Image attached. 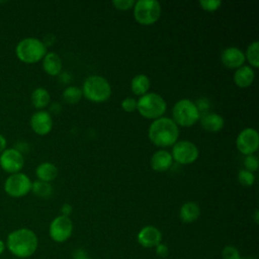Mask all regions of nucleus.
I'll return each mask as SVG.
<instances>
[{"label": "nucleus", "instance_id": "4c0bfd02", "mask_svg": "<svg viewBox=\"0 0 259 259\" xmlns=\"http://www.w3.org/2000/svg\"><path fill=\"white\" fill-rule=\"evenodd\" d=\"M5 149H7V140H6V138L2 134H0V154Z\"/></svg>", "mask_w": 259, "mask_h": 259}, {"label": "nucleus", "instance_id": "7c9ffc66", "mask_svg": "<svg viewBox=\"0 0 259 259\" xmlns=\"http://www.w3.org/2000/svg\"><path fill=\"white\" fill-rule=\"evenodd\" d=\"M111 3L117 10L125 11V10L132 9L136 1L135 0H113Z\"/></svg>", "mask_w": 259, "mask_h": 259}, {"label": "nucleus", "instance_id": "58836bf2", "mask_svg": "<svg viewBox=\"0 0 259 259\" xmlns=\"http://www.w3.org/2000/svg\"><path fill=\"white\" fill-rule=\"evenodd\" d=\"M6 249V244L4 243V241L2 239H0V255H2L4 253Z\"/></svg>", "mask_w": 259, "mask_h": 259}, {"label": "nucleus", "instance_id": "20e7f679", "mask_svg": "<svg viewBox=\"0 0 259 259\" xmlns=\"http://www.w3.org/2000/svg\"><path fill=\"white\" fill-rule=\"evenodd\" d=\"M83 96L95 103L105 102L109 99L111 95V86L107 79L99 75H90L88 76L82 86Z\"/></svg>", "mask_w": 259, "mask_h": 259}, {"label": "nucleus", "instance_id": "9d476101", "mask_svg": "<svg viewBox=\"0 0 259 259\" xmlns=\"http://www.w3.org/2000/svg\"><path fill=\"white\" fill-rule=\"evenodd\" d=\"M236 147L244 156L254 155L259 148L258 132L254 127L243 128L236 139Z\"/></svg>", "mask_w": 259, "mask_h": 259}, {"label": "nucleus", "instance_id": "4be33fe9", "mask_svg": "<svg viewBox=\"0 0 259 259\" xmlns=\"http://www.w3.org/2000/svg\"><path fill=\"white\" fill-rule=\"evenodd\" d=\"M30 101L36 109L42 110L45 107H47L50 104L51 94L46 88L37 87L33 89V91L31 92Z\"/></svg>", "mask_w": 259, "mask_h": 259}, {"label": "nucleus", "instance_id": "7ed1b4c3", "mask_svg": "<svg viewBox=\"0 0 259 259\" xmlns=\"http://www.w3.org/2000/svg\"><path fill=\"white\" fill-rule=\"evenodd\" d=\"M47 47L41 39L27 36L20 39L15 47V55L25 64H34L42 60L47 54Z\"/></svg>", "mask_w": 259, "mask_h": 259}, {"label": "nucleus", "instance_id": "f8f14e48", "mask_svg": "<svg viewBox=\"0 0 259 259\" xmlns=\"http://www.w3.org/2000/svg\"><path fill=\"white\" fill-rule=\"evenodd\" d=\"M23 166L24 155L15 148H7L0 154V167L9 175L21 172Z\"/></svg>", "mask_w": 259, "mask_h": 259}, {"label": "nucleus", "instance_id": "0eeeda50", "mask_svg": "<svg viewBox=\"0 0 259 259\" xmlns=\"http://www.w3.org/2000/svg\"><path fill=\"white\" fill-rule=\"evenodd\" d=\"M134 17L142 25H152L158 21L162 7L157 0H138L134 7Z\"/></svg>", "mask_w": 259, "mask_h": 259}, {"label": "nucleus", "instance_id": "bb28decb", "mask_svg": "<svg viewBox=\"0 0 259 259\" xmlns=\"http://www.w3.org/2000/svg\"><path fill=\"white\" fill-rule=\"evenodd\" d=\"M238 181L243 186H247V187L252 186L255 182V175L254 173L246 169H241L238 172Z\"/></svg>", "mask_w": 259, "mask_h": 259}, {"label": "nucleus", "instance_id": "72a5a7b5", "mask_svg": "<svg viewBox=\"0 0 259 259\" xmlns=\"http://www.w3.org/2000/svg\"><path fill=\"white\" fill-rule=\"evenodd\" d=\"M73 210V207L70 203H64L61 207V214L65 217H69Z\"/></svg>", "mask_w": 259, "mask_h": 259}, {"label": "nucleus", "instance_id": "c9c22d12", "mask_svg": "<svg viewBox=\"0 0 259 259\" xmlns=\"http://www.w3.org/2000/svg\"><path fill=\"white\" fill-rule=\"evenodd\" d=\"M60 77V81H62V83H68L71 80V75L68 72H61L59 74Z\"/></svg>", "mask_w": 259, "mask_h": 259}, {"label": "nucleus", "instance_id": "f3484780", "mask_svg": "<svg viewBox=\"0 0 259 259\" xmlns=\"http://www.w3.org/2000/svg\"><path fill=\"white\" fill-rule=\"evenodd\" d=\"M201 127L208 133L221 132L225 126L224 117L217 112H206L199 118Z\"/></svg>", "mask_w": 259, "mask_h": 259}, {"label": "nucleus", "instance_id": "a878e982", "mask_svg": "<svg viewBox=\"0 0 259 259\" xmlns=\"http://www.w3.org/2000/svg\"><path fill=\"white\" fill-rule=\"evenodd\" d=\"M245 58L249 62L250 67L258 68L259 67V42L258 40L252 41L246 50Z\"/></svg>", "mask_w": 259, "mask_h": 259}, {"label": "nucleus", "instance_id": "412c9836", "mask_svg": "<svg viewBox=\"0 0 259 259\" xmlns=\"http://www.w3.org/2000/svg\"><path fill=\"white\" fill-rule=\"evenodd\" d=\"M200 214V207L194 201H187L183 203L179 210V217L183 223L190 224L195 222Z\"/></svg>", "mask_w": 259, "mask_h": 259}, {"label": "nucleus", "instance_id": "f257e3e1", "mask_svg": "<svg viewBox=\"0 0 259 259\" xmlns=\"http://www.w3.org/2000/svg\"><path fill=\"white\" fill-rule=\"evenodd\" d=\"M6 248L17 258H28L33 255L38 246L36 234L28 228H19L8 234Z\"/></svg>", "mask_w": 259, "mask_h": 259}, {"label": "nucleus", "instance_id": "6e6552de", "mask_svg": "<svg viewBox=\"0 0 259 259\" xmlns=\"http://www.w3.org/2000/svg\"><path fill=\"white\" fill-rule=\"evenodd\" d=\"M32 181L22 172L10 174L4 181V191L7 195L19 198L27 195L31 190Z\"/></svg>", "mask_w": 259, "mask_h": 259}, {"label": "nucleus", "instance_id": "aec40b11", "mask_svg": "<svg viewBox=\"0 0 259 259\" xmlns=\"http://www.w3.org/2000/svg\"><path fill=\"white\" fill-rule=\"evenodd\" d=\"M58 167L52 162H41L35 168V176L37 180L51 183L58 176Z\"/></svg>", "mask_w": 259, "mask_h": 259}, {"label": "nucleus", "instance_id": "393cba45", "mask_svg": "<svg viewBox=\"0 0 259 259\" xmlns=\"http://www.w3.org/2000/svg\"><path fill=\"white\" fill-rule=\"evenodd\" d=\"M62 97L64 101L68 104H76L78 103L81 98L83 97L82 89L78 86H68L67 88L64 89L62 93Z\"/></svg>", "mask_w": 259, "mask_h": 259}, {"label": "nucleus", "instance_id": "a19ab883", "mask_svg": "<svg viewBox=\"0 0 259 259\" xmlns=\"http://www.w3.org/2000/svg\"><path fill=\"white\" fill-rule=\"evenodd\" d=\"M241 259H256V258H254V257H241Z\"/></svg>", "mask_w": 259, "mask_h": 259}, {"label": "nucleus", "instance_id": "2eb2a0df", "mask_svg": "<svg viewBox=\"0 0 259 259\" xmlns=\"http://www.w3.org/2000/svg\"><path fill=\"white\" fill-rule=\"evenodd\" d=\"M162 234L154 226H146L138 234V242L145 248L156 247L161 243Z\"/></svg>", "mask_w": 259, "mask_h": 259}, {"label": "nucleus", "instance_id": "a211bd4d", "mask_svg": "<svg viewBox=\"0 0 259 259\" xmlns=\"http://www.w3.org/2000/svg\"><path fill=\"white\" fill-rule=\"evenodd\" d=\"M234 82L240 88H247L252 85L255 79V72L249 65H243L236 69L234 73Z\"/></svg>", "mask_w": 259, "mask_h": 259}, {"label": "nucleus", "instance_id": "c756f323", "mask_svg": "<svg viewBox=\"0 0 259 259\" xmlns=\"http://www.w3.org/2000/svg\"><path fill=\"white\" fill-rule=\"evenodd\" d=\"M223 259H241L239 251L234 246H226L222 252Z\"/></svg>", "mask_w": 259, "mask_h": 259}, {"label": "nucleus", "instance_id": "39448f33", "mask_svg": "<svg viewBox=\"0 0 259 259\" xmlns=\"http://www.w3.org/2000/svg\"><path fill=\"white\" fill-rule=\"evenodd\" d=\"M137 110L148 119L162 117L167 110V103L162 95L155 92H148L137 100Z\"/></svg>", "mask_w": 259, "mask_h": 259}, {"label": "nucleus", "instance_id": "423d86ee", "mask_svg": "<svg viewBox=\"0 0 259 259\" xmlns=\"http://www.w3.org/2000/svg\"><path fill=\"white\" fill-rule=\"evenodd\" d=\"M200 111L196 103L187 98L176 101L172 108V119L178 126H192L200 118Z\"/></svg>", "mask_w": 259, "mask_h": 259}, {"label": "nucleus", "instance_id": "ddd939ff", "mask_svg": "<svg viewBox=\"0 0 259 259\" xmlns=\"http://www.w3.org/2000/svg\"><path fill=\"white\" fill-rule=\"evenodd\" d=\"M29 125L32 132L38 136H46L53 128L52 114L47 110H37L31 116Z\"/></svg>", "mask_w": 259, "mask_h": 259}, {"label": "nucleus", "instance_id": "5701e85b", "mask_svg": "<svg viewBox=\"0 0 259 259\" xmlns=\"http://www.w3.org/2000/svg\"><path fill=\"white\" fill-rule=\"evenodd\" d=\"M151 86L149 77L145 74H138L133 77L131 81V89L133 93L139 97L148 93Z\"/></svg>", "mask_w": 259, "mask_h": 259}, {"label": "nucleus", "instance_id": "1a4fd4ad", "mask_svg": "<svg viewBox=\"0 0 259 259\" xmlns=\"http://www.w3.org/2000/svg\"><path fill=\"white\" fill-rule=\"evenodd\" d=\"M171 156L173 161L177 162L180 165H189L194 163L199 156V150L197 146L186 140L177 141L172 146Z\"/></svg>", "mask_w": 259, "mask_h": 259}, {"label": "nucleus", "instance_id": "dca6fc26", "mask_svg": "<svg viewBox=\"0 0 259 259\" xmlns=\"http://www.w3.org/2000/svg\"><path fill=\"white\" fill-rule=\"evenodd\" d=\"M173 164V158L171 153L167 150H158L155 152L150 160L151 168L156 172H165Z\"/></svg>", "mask_w": 259, "mask_h": 259}, {"label": "nucleus", "instance_id": "cd10ccee", "mask_svg": "<svg viewBox=\"0 0 259 259\" xmlns=\"http://www.w3.org/2000/svg\"><path fill=\"white\" fill-rule=\"evenodd\" d=\"M198 4L200 8L207 12L217 11L223 4L221 0H199Z\"/></svg>", "mask_w": 259, "mask_h": 259}, {"label": "nucleus", "instance_id": "ea45409f", "mask_svg": "<svg viewBox=\"0 0 259 259\" xmlns=\"http://www.w3.org/2000/svg\"><path fill=\"white\" fill-rule=\"evenodd\" d=\"M254 217H255V222H256V223H258V210H257V209L255 210V214H254Z\"/></svg>", "mask_w": 259, "mask_h": 259}, {"label": "nucleus", "instance_id": "f03ea898", "mask_svg": "<svg viewBox=\"0 0 259 259\" xmlns=\"http://www.w3.org/2000/svg\"><path fill=\"white\" fill-rule=\"evenodd\" d=\"M179 127L172 118L162 116L154 119L148 130L150 141L159 148L173 146L179 138Z\"/></svg>", "mask_w": 259, "mask_h": 259}, {"label": "nucleus", "instance_id": "9b49d317", "mask_svg": "<svg viewBox=\"0 0 259 259\" xmlns=\"http://www.w3.org/2000/svg\"><path fill=\"white\" fill-rule=\"evenodd\" d=\"M73 233V223L69 217L58 215L50 224L49 234L53 241L63 243L67 241Z\"/></svg>", "mask_w": 259, "mask_h": 259}, {"label": "nucleus", "instance_id": "6ab92c4d", "mask_svg": "<svg viewBox=\"0 0 259 259\" xmlns=\"http://www.w3.org/2000/svg\"><path fill=\"white\" fill-rule=\"evenodd\" d=\"M42 69L50 76H59L62 72V59L55 52H49L42 58Z\"/></svg>", "mask_w": 259, "mask_h": 259}, {"label": "nucleus", "instance_id": "473e14b6", "mask_svg": "<svg viewBox=\"0 0 259 259\" xmlns=\"http://www.w3.org/2000/svg\"><path fill=\"white\" fill-rule=\"evenodd\" d=\"M156 252L157 255H159L160 257H166L168 255V248L165 244L160 243L156 246Z\"/></svg>", "mask_w": 259, "mask_h": 259}, {"label": "nucleus", "instance_id": "79ce46f5", "mask_svg": "<svg viewBox=\"0 0 259 259\" xmlns=\"http://www.w3.org/2000/svg\"><path fill=\"white\" fill-rule=\"evenodd\" d=\"M85 259H90V258H85Z\"/></svg>", "mask_w": 259, "mask_h": 259}, {"label": "nucleus", "instance_id": "b1692460", "mask_svg": "<svg viewBox=\"0 0 259 259\" xmlns=\"http://www.w3.org/2000/svg\"><path fill=\"white\" fill-rule=\"evenodd\" d=\"M30 191L37 197L48 198L53 194V186L49 182L35 180V181H32Z\"/></svg>", "mask_w": 259, "mask_h": 259}, {"label": "nucleus", "instance_id": "2f4dec72", "mask_svg": "<svg viewBox=\"0 0 259 259\" xmlns=\"http://www.w3.org/2000/svg\"><path fill=\"white\" fill-rule=\"evenodd\" d=\"M120 106L125 112H133L137 109V99L133 97H125L122 99Z\"/></svg>", "mask_w": 259, "mask_h": 259}, {"label": "nucleus", "instance_id": "f704fd0d", "mask_svg": "<svg viewBox=\"0 0 259 259\" xmlns=\"http://www.w3.org/2000/svg\"><path fill=\"white\" fill-rule=\"evenodd\" d=\"M61 110H62V106H61V104L60 103H58V102H55V103H52L51 104V107H50V113L52 112V113H55V114H59L60 112H61Z\"/></svg>", "mask_w": 259, "mask_h": 259}, {"label": "nucleus", "instance_id": "e433bc0d", "mask_svg": "<svg viewBox=\"0 0 259 259\" xmlns=\"http://www.w3.org/2000/svg\"><path fill=\"white\" fill-rule=\"evenodd\" d=\"M86 257V253L83 249H78L74 252V259H85Z\"/></svg>", "mask_w": 259, "mask_h": 259}, {"label": "nucleus", "instance_id": "4468645a", "mask_svg": "<svg viewBox=\"0 0 259 259\" xmlns=\"http://www.w3.org/2000/svg\"><path fill=\"white\" fill-rule=\"evenodd\" d=\"M246 61L244 52L237 47H228L221 54L222 64L229 69H238Z\"/></svg>", "mask_w": 259, "mask_h": 259}, {"label": "nucleus", "instance_id": "c85d7f7f", "mask_svg": "<svg viewBox=\"0 0 259 259\" xmlns=\"http://www.w3.org/2000/svg\"><path fill=\"white\" fill-rule=\"evenodd\" d=\"M244 166L245 169L254 173L258 170V166H259V161L258 158L255 155H248L245 156L244 158Z\"/></svg>", "mask_w": 259, "mask_h": 259}]
</instances>
